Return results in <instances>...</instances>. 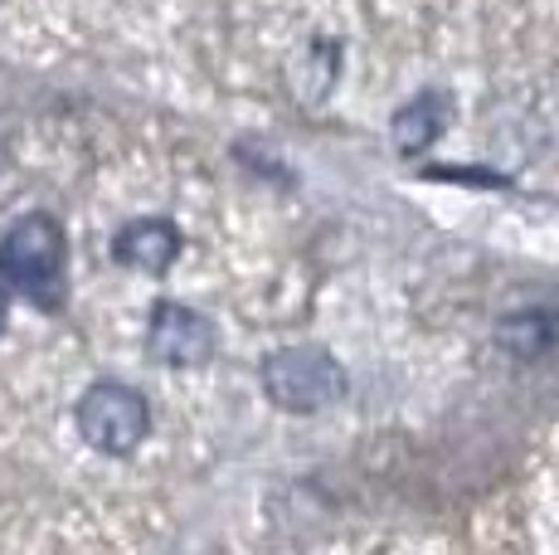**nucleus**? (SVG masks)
<instances>
[{"label": "nucleus", "instance_id": "1", "mask_svg": "<svg viewBox=\"0 0 559 555\" xmlns=\"http://www.w3.org/2000/svg\"><path fill=\"white\" fill-rule=\"evenodd\" d=\"M0 278L39 307L63 297V229L49 215H25L0 239Z\"/></svg>", "mask_w": 559, "mask_h": 555}, {"label": "nucleus", "instance_id": "2", "mask_svg": "<svg viewBox=\"0 0 559 555\" xmlns=\"http://www.w3.org/2000/svg\"><path fill=\"white\" fill-rule=\"evenodd\" d=\"M346 370L331 351L321 346H283L263 361V390L277 410L317 414L326 404L346 400Z\"/></svg>", "mask_w": 559, "mask_h": 555}, {"label": "nucleus", "instance_id": "3", "mask_svg": "<svg viewBox=\"0 0 559 555\" xmlns=\"http://www.w3.org/2000/svg\"><path fill=\"white\" fill-rule=\"evenodd\" d=\"M152 429V410L132 386H117V380H98L88 394L79 400V434L88 439L98 453H132L136 444Z\"/></svg>", "mask_w": 559, "mask_h": 555}, {"label": "nucleus", "instance_id": "4", "mask_svg": "<svg viewBox=\"0 0 559 555\" xmlns=\"http://www.w3.org/2000/svg\"><path fill=\"white\" fill-rule=\"evenodd\" d=\"M146 351L160 366H204L214 356V327L195 307L156 303L152 322H146Z\"/></svg>", "mask_w": 559, "mask_h": 555}, {"label": "nucleus", "instance_id": "5", "mask_svg": "<svg viewBox=\"0 0 559 555\" xmlns=\"http://www.w3.org/2000/svg\"><path fill=\"white\" fill-rule=\"evenodd\" d=\"M117 263L142 273H166L180 253V229L170 220H132L112 244Z\"/></svg>", "mask_w": 559, "mask_h": 555}, {"label": "nucleus", "instance_id": "6", "mask_svg": "<svg viewBox=\"0 0 559 555\" xmlns=\"http://www.w3.org/2000/svg\"><path fill=\"white\" fill-rule=\"evenodd\" d=\"M448 117H453V103H448L443 93H438V88L418 93L408 108L394 113V146H400V156L428 152V146L438 142V132L448 127Z\"/></svg>", "mask_w": 559, "mask_h": 555}, {"label": "nucleus", "instance_id": "7", "mask_svg": "<svg viewBox=\"0 0 559 555\" xmlns=\"http://www.w3.org/2000/svg\"><path fill=\"white\" fill-rule=\"evenodd\" d=\"M501 341H507L515 356H540V351L555 341V317H545V312L511 317V322L501 327Z\"/></svg>", "mask_w": 559, "mask_h": 555}, {"label": "nucleus", "instance_id": "8", "mask_svg": "<svg viewBox=\"0 0 559 555\" xmlns=\"http://www.w3.org/2000/svg\"><path fill=\"white\" fill-rule=\"evenodd\" d=\"M5 317H10V297H5V287H0V332H5Z\"/></svg>", "mask_w": 559, "mask_h": 555}]
</instances>
